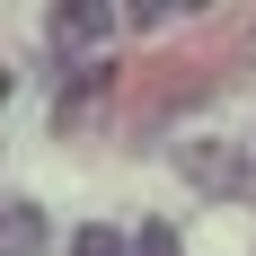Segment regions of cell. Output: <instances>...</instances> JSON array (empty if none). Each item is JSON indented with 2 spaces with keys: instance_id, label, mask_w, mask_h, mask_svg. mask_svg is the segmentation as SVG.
Returning a JSON list of instances; mask_svg holds the SVG:
<instances>
[{
  "instance_id": "3",
  "label": "cell",
  "mask_w": 256,
  "mask_h": 256,
  "mask_svg": "<svg viewBox=\"0 0 256 256\" xmlns=\"http://www.w3.org/2000/svg\"><path fill=\"white\" fill-rule=\"evenodd\" d=\"M186 168H194V186H212V194L238 186V159H230V150H186Z\"/></svg>"
},
{
  "instance_id": "5",
  "label": "cell",
  "mask_w": 256,
  "mask_h": 256,
  "mask_svg": "<svg viewBox=\"0 0 256 256\" xmlns=\"http://www.w3.org/2000/svg\"><path fill=\"white\" fill-rule=\"evenodd\" d=\"M71 256H132V248H124V238H115V230H106V221H88V230L71 238Z\"/></svg>"
},
{
  "instance_id": "4",
  "label": "cell",
  "mask_w": 256,
  "mask_h": 256,
  "mask_svg": "<svg viewBox=\"0 0 256 256\" xmlns=\"http://www.w3.org/2000/svg\"><path fill=\"white\" fill-rule=\"evenodd\" d=\"M98 98H106V71H80L71 88H62V124H80V115H88Z\"/></svg>"
},
{
  "instance_id": "2",
  "label": "cell",
  "mask_w": 256,
  "mask_h": 256,
  "mask_svg": "<svg viewBox=\"0 0 256 256\" xmlns=\"http://www.w3.org/2000/svg\"><path fill=\"white\" fill-rule=\"evenodd\" d=\"M44 248V212L36 204H9V221H0V256H36Z\"/></svg>"
},
{
  "instance_id": "6",
  "label": "cell",
  "mask_w": 256,
  "mask_h": 256,
  "mask_svg": "<svg viewBox=\"0 0 256 256\" xmlns=\"http://www.w3.org/2000/svg\"><path fill=\"white\" fill-rule=\"evenodd\" d=\"M132 256H177V230H168V221H150V230L132 238Z\"/></svg>"
},
{
  "instance_id": "1",
  "label": "cell",
  "mask_w": 256,
  "mask_h": 256,
  "mask_svg": "<svg viewBox=\"0 0 256 256\" xmlns=\"http://www.w3.org/2000/svg\"><path fill=\"white\" fill-rule=\"evenodd\" d=\"M115 26V9H98V0H71V9H53V36L62 44H88V36H106Z\"/></svg>"
}]
</instances>
